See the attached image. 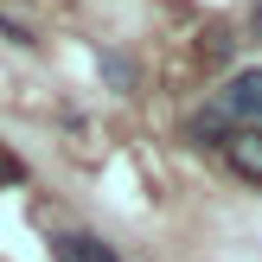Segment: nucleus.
<instances>
[{
	"label": "nucleus",
	"mask_w": 262,
	"mask_h": 262,
	"mask_svg": "<svg viewBox=\"0 0 262 262\" xmlns=\"http://www.w3.org/2000/svg\"><path fill=\"white\" fill-rule=\"evenodd\" d=\"M217 109L230 115L237 128H262V64H243V71L224 77V90H217Z\"/></svg>",
	"instance_id": "1"
},
{
	"label": "nucleus",
	"mask_w": 262,
	"mask_h": 262,
	"mask_svg": "<svg viewBox=\"0 0 262 262\" xmlns=\"http://www.w3.org/2000/svg\"><path fill=\"white\" fill-rule=\"evenodd\" d=\"M230 135H237V122H230L217 102H199V109L179 122V141H192V147H205V154H224Z\"/></svg>",
	"instance_id": "2"
},
{
	"label": "nucleus",
	"mask_w": 262,
	"mask_h": 262,
	"mask_svg": "<svg viewBox=\"0 0 262 262\" xmlns=\"http://www.w3.org/2000/svg\"><path fill=\"white\" fill-rule=\"evenodd\" d=\"M51 262H122L109 237H96V230H58L51 237Z\"/></svg>",
	"instance_id": "3"
},
{
	"label": "nucleus",
	"mask_w": 262,
	"mask_h": 262,
	"mask_svg": "<svg viewBox=\"0 0 262 262\" xmlns=\"http://www.w3.org/2000/svg\"><path fill=\"white\" fill-rule=\"evenodd\" d=\"M224 160H230V173L243 186H262V128H237L224 141Z\"/></svg>",
	"instance_id": "4"
},
{
	"label": "nucleus",
	"mask_w": 262,
	"mask_h": 262,
	"mask_svg": "<svg viewBox=\"0 0 262 262\" xmlns=\"http://www.w3.org/2000/svg\"><path fill=\"white\" fill-rule=\"evenodd\" d=\"M102 83H109V90H122V96H128V90L141 83V71H135L128 58H122V51H102Z\"/></svg>",
	"instance_id": "5"
},
{
	"label": "nucleus",
	"mask_w": 262,
	"mask_h": 262,
	"mask_svg": "<svg viewBox=\"0 0 262 262\" xmlns=\"http://www.w3.org/2000/svg\"><path fill=\"white\" fill-rule=\"evenodd\" d=\"M19 179H26V160L7 147V141H0V192H7V186H19Z\"/></svg>",
	"instance_id": "6"
},
{
	"label": "nucleus",
	"mask_w": 262,
	"mask_h": 262,
	"mask_svg": "<svg viewBox=\"0 0 262 262\" xmlns=\"http://www.w3.org/2000/svg\"><path fill=\"white\" fill-rule=\"evenodd\" d=\"M230 51H237V38H230L224 26H217V32H205V58H211V64H224Z\"/></svg>",
	"instance_id": "7"
},
{
	"label": "nucleus",
	"mask_w": 262,
	"mask_h": 262,
	"mask_svg": "<svg viewBox=\"0 0 262 262\" xmlns=\"http://www.w3.org/2000/svg\"><path fill=\"white\" fill-rule=\"evenodd\" d=\"M0 32H7V45H32V38H38L32 26H26V19H13L7 7H0Z\"/></svg>",
	"instance_id": "8"
}]
</instances>
